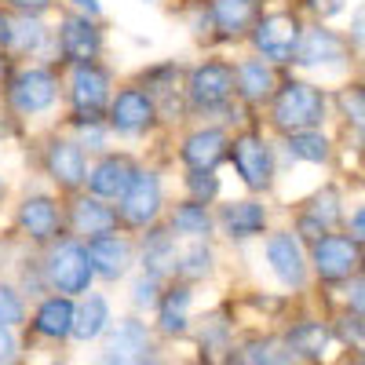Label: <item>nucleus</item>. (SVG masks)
Returning a JSON list of instances; mask_svg holds the SVG:
<instances>
[{
    "label": "nucleus",
    "instance_id": "1",
    "mask_svg": "<svg viewBox=\"0 0 365 365\" xmlns=\"http://www.w3.org/2000/svg\"><path fill=\"white\" fill-rule=\"evenodd\" d=\"M329 110L325 91L311 81H289L285 88H278L274 96V125L282 132H307V128H322Z\"/></svg>",
    "mask_w": 365,
    "mask_h": 365
},
{
    "label": "nucleus",
    "instance_id": "2",
    "mask_svg": "<svg viewBox=\"0 0 365 365\" xmlns=\"http://www.w3.org/2000/svg\"><path fill=\"white\" fill-rule=\"evenodd\" d=\"M361 259H365V249L358 245V241L351 234H325L318 237L314 245H311V263L318 270V278L322 282H351L361 274Z\"/></svg>",
    "mask_w": 365,
    "mask_h": 365
},
{
    "label": "nucleus",
    "instance_id": "3",
    "mask_svg": "<svg viewBox=\"0 0 365 365\" xmlns=\"http://www.w3.org/2000/svg\"><path fill=\"white\" fill-rule=\"evenodd\" d=\"M351 48H354L351 37H340L329 26H311V29H303L299 51L292 63L303 70H314V73H340L351 58Z\"/></svg>",
    "mask_w": 365,
    "mask_h": 365
},
{
    "label": "nucleus",
    "instance_id": "4",
    "mask_svg": "<svg viewBox=\"0 0 365 365\" xmlns=\"http://www.w3.org/2000/svg\"><path fill=\"white\" fill-rule=\"evenodd\" d=\"M44 274H48V285L58 289V292H88L96 267H91L88 249H81L77 241H63V245L51 249Z\"/></svg>",
    "mask_w": 365,
    "mask_h": 365
},
{
    "label": "nucleus",
    "instance_id": "5",
    "mask_svg": "<svg viewBox=\"0 0 365 365\" xmlns=\"http://www.w3.org/2000/svg\"><path fill=\"white\" fill-rule=\"evenodd\" d=\"M154 361V347H150V332L143 322H120L96 365H150Z\"/></svg>",
    "mask_w": 365,
    "mask_h": 365
},
{
    "label": "nucleus",
    "instance_id": "6",
    "mask_svg": "<svg viewBox=\"0 0 365 365\" xmlns=\"http://www.w3.org/2000/svg\"><path fill=\"white\" fill-rule=\"evenodd\" d=\"M299 37L303 26L292 15H267L256 26V48L267 63H292L299 51Z\"/></svg>",
    "mask_w": 365,
    "mask_h": 365
},
{
    "label": "nucleus",
    "instance_id": "7",
    "mask_svg": "<svg viewBox=\"0 0 365 365\" xmlns=\"http://www.w3.org/2000/svg\"><path fill=\"white\" fill-rule=\"evenodd\" d=\"M267 263L274 270V278H278L282 285H289V289H299L303 282H307V256H303L299 237L289 234V230L270 234V241H267Z\"/></svg>",
    "mask_w": 365,
    "mask_h": 365
},
{
    "label": "nucleus",
    "instance_id": "8",
    "mask_svg": "<svg viewBox=\"0 0 365 365\" xmlns=\"http://www.w3.org/2000/svg\"><path fill=\"white\" fill-rule=\"evenodd\" d=\"M158 212H161V182L154 172H139L128 194L120 197V220L128 227H146L158 220Z\"/></svg>",
    "mask_w": 365,
    "mask_h": 365
},
{
    "label": "nucleus",
    "instance_id": "9",
    "mask_svg": "<svg viewBox=\"0 0 365 365\" xmlns=\"http://www.w3.org/2000/svg\"><path fill=\"white\" fill-rule=\"evenodd\" d=\"M234 70L227 63H205L190 73V103L201 110H216L230 99L234 91Z\"/></svg>",
    "mask_w": 365,
    "mask_h": 365
},
{
    "label": "nucleus",
    "instance_id": "10",
    "mask_svg": "<svg viewBox=\"0 0 365 365\" xmlns=\"http://www.w3.org/2000/svg\"><path fill=\"white\" fill-rule=\"evenodd\" d=\"M340 223H344V197H340L336 187H325V190L314 194V201L307 205V212L299 216V234L314 245L318 237L332 234Z\"/></svg>",
    "mask_w": 365,
    "mask_h": 365
},
{
    "label": "nucleus",
    "instance_id": "11",
    "mask_svg": "<svg viewBox=\"0 0 365 365\" xmlns=\"http://www.w3.org/2000/svg\"><path fill=\"white\" fill-rule=\"evenodd\" d=\"M234 168H237L241 179H245V187H252V190L270 187V175H274L270 146L263 139H256V135L234 139Z\"/></svg>",
    "mask_w": 365,
    "mask_h": 365
},
{
    "label": "nucleus",
    "instance_id": "12",
    "mask_svg": "<svg viewBox=\"0 0 365 365\" xmlns=\"http://www.w3.org/2000/svg\"><path fill=\"white\" fill-rule=\"evenodd\" d=\"M106 99H110V77H106V70L91 66V63H81L77 73H73V110L84 120H99Z\"/></svg>",
    "mask_w": 365,
    "mask_h": 365
},
{
    "label": "nucleus",
    "instance_id": "13",
    "mask_svg": "<svg viewBox=\"0 0 365 365\" xmlns=\"http://www.w3.org/2000/svg\"><path fill=\"white\" fill-rule=\"evenodd\" d=\"M150 120H154V99L139 88H125L110 103V125L120 135H139L143 128H150Z\"/></svg>",
    "mask_w": 365,
    "mask_h": 365
},
{
    "label": "nucleus",
    "instance_id": "14",
    "mask_svg": "<svg viewBox=\"0 0 365 365\" xmlns=\"http://www.w3.org/2000/svg\"><path fill=\"white\" fill-rule=\"evenodd\" d=\"M55 103V77L48 70H26L11 84V106L19 113H41Z\"/></svg>",
    "mask_w": 365,
    "mask_h": 365
},
{
    "label": "nucleus",
    "instance_id": "15",
    "mask_svg": "<svg viewBox=\"0 0 365 365\" xmlns=\"http://www.w3.org/2000/svg\"><path fill=\"white\" fill-rule=\"evenodd\" d=\"M99 29L88 22V15H66L63 19V29H58V48L70 63H91L99 55Z\"/></svg>",
    "mask_w": 365,
    "mask_h": 365
},
{
    "label": "nucleus",
    "instance_id": "16",
    "mask_svg": "<svg viewBox=\"0 0 365 365\" xmlns=\"http://www.w3.org/2000/svg\"><path fill=\"white\" fill-rule=\"evenodd\" d=\"M88 256H91V267H96V274H103V278H120V274L128 270L132 263V245L125 237H113V234H103V237H91L88 245Z\"/></svg>",
    "mask_w": 365,
    "mask_h": 365
},
{
    "label": "nucleus",
    "instance_id": "17",
    "mask_svg": "<svg viewBox=\"0 0 365 365\" xmlns=\"http://www.w3.org/2000/svg\"><path fill=\"white\" fill-rule=\"evenodd\" d=\"M135 168H132V161L128 158H106L96 172L88 175V182H91V190H96V197H125L128 194V187L135 182Z\"/></svg>",
    "mask_w": 365,
    "mask_h": 365
},
{
    "label": "nucleus",
    "instance_id": "18",
    "mask_svg": "<svg viewBox=\"0 0 365 365\" xmlns=\"http://www.w3.org/2000/svg\"><path fill=\"white\" fill-rule=\"evenodd\" d=\"M48 172L55 175L58 187H81V182L88 179L84 175V154L77 143H51L48 150Z\"/></svg>",
    "mask_w": 365,
    "mask_h": 365
},
{
    "label": "nucleus",
    "instance_id": "19",
    "mask_svg": "<svg viewBox=\"0 0 365 365\" xmlns=\"http://www.w3.org/2000/svg\"><path fill=\"white\" fill-rule=\"evenodd\" d=\"M73 322H77L73 303H70L66 296H51V299H44V303H41L34 329L41 332V336L58 340V336H70V332H73Z\"/></svg>",
    "mask_w": 365,
    "mask_h": 365
},
{
    "label": "nucleus",
    "instance_id": "20",
    "mask_svg": "<svg viewBox=\"0 0 365 365\" xmlns=\"http://www.w3.org/2000/svg\"><path fill=\"white\" fill-rule=\"evenodd\" d=\"M19 223L34 241H48L58 230V208L48 197H26L22 212H19Z\"/></svg>",
    "mask_w": 365,
    "mask_h": 365
},
{
    "label": "nucleus",
    "instance_id": "21",
    "mask_svg": "<svg viewBox=\"0 0 365 365\" xmlns=\"http://www.w3.org/2000/svg\"><path fill=\"white\" fill-rule=\"evenodd\" d=\"M252 19H256V0H212V22L227 37L245 34Z\"/></svg>",
    "mask_w": 365,
    "mask_h": 365
},
{
    "label": "nucleus",
    "instance_id": "22",
    "mask_svg": "<svg viewBox=\"0 0 365 365\" xmlns=\"http://www.w3.org/2000/svg\"><path fill=\"white\" fill-rule=\"evenodd\" d=\"M234 77H237V91L249 103H259V99L274 96V70H270L267 58H249V63H241Z\"/></svg>",
    "mask_w": 365,
    "mask_h": 365
},
{
    "label": "nucleus",
    "instance_id": "23",
    "mask_svg": "<svg viewBox=\"0 0 365 365\" xmlns=\"http://www.w3.org/2000/svg\"><path fill=\"white\" fill-rule=\"evenodd\" d=\"M223 146H227V135L216 132V128L194 132L187 143H182V161H187L190 168H212L223 158Z\"/></svg>",
    "mask_w": 365,
    "mask_h": 365
},
{
    "label": "nucleus",
    "instance_id": "24",
    "mask_svg": "<svg viewBox=\"0 0 365 365\" xmlns=\"http://www.w3.org/2000/svg\"><path fill=\"white\" fill-rule=\"evenodd\" d=\"M223 227L230 237H252L267 227V212L263 205L256 201H237V205H227L223 208Z\"/></svg>",
    "mask_w": 365,
    "mask_h": 365
},
{
    "label": "nucleus",
    "instance_id": "25",
    "mask_svg": "<svg viewBox=\"0 0 365 365\" xmlns=\"http://www.w3.org/2000/svg\"><path fill=\"white\" fill-rule=\"evenodd\" d=\"M113 223H117V212L106 208V205H99V201H88L84 197V201L73 205V227L84 237H103V234L113 230Z\"/></svg>",
    "mask_w": 365,
    "mask_h": 365
},
{
    "label": "nucleus",
    "instance_id": "26",
    "mask_svg": "<svg viewBox=\"0 0 365 365\" xmlns=\"http://www.w3.org/2000/svg\"><path fill=\"white\" fill-rule=\"evenodd\" d=\"M289 154L303 165H325L332 158V143L322 128H307V132H292L289 135Z\"/></svg>",
    "mask_w": 365,
    "mask_h": 365
},
{
    "label": "nucleus",
    "instance_id": "27",
    "mask_svg": "<svg viewBox=\"0 0 365 365\" xmlns=\"http://www.w3.org/2000/svg\"><path fill=\"white\" fill-rule=\"evenodd\" d=\"M175 241L168 230H154L146 234V249H143V267L154 274V278H161L165 270H175Z\"/></svg>",
    "mask_w": 365,
    "mask_h": 365
},
{
    "label": "nucleus",
    "instance_id": "28",
    "mask_svg": "<svg viewBox=\"0 0 365 365\" xmlns=\"http://www.w3.org/2000/svg\"><path fill=\"white\" fill-rule=\"evenodd\" d=\"M289 347L292 354H303V358H322L329 347V329L322 322H299L289 332Z\"/></svg>",
    "mask_w": 365,
    "mask_h": 365
},
{
    "label": "nucleus",
    "instance_id": "29",
    "mask_svg": "<svg viewBox=\"0 0 365 365\" xmlns=\"http://www.w3.org/2000/svg\"><path fill=\"white\" fill-rule=\"evenodd\" d=\"M106 322H110V307H106V299H103V296H88V299H84V307L77 311L73 336H77V340H96L99 332L106 329Z\"/></svg>",
    "mask_w": 365,
    "mask_h": 365
},
{
    "label": "nucleus",
    "instance_id": "30",
    "mask_svg": "<svg viewBox=\"0 0 365 365\" xmlns=\"http://www.w3.org/2000/svg\"><path fill=\"white\" fill-rule=\"evenodd\" d=\"M336 110L347 125L365 139V84H344L336 91Z\"/></svg>",
    "mask_w": 365,
    "mask_h": 365
},
{
    "label": "nucleus",
    "instance_id": "31",
    "mask_svg": "<svg viewBox=\"0 0 365 365\" xmlns=\"http://www.w3.org/2000/svg\"><path fill=\"white\" fill-rule=\"evenodd\" d=\"M172 230L175 234H187V237H205L212 230V220L201 201H190V205H179L175 216H172Z\"/></svg>",
    "mask_w": 365,
    "mask_h": 365
},
{
    "label": "nucleus",
    "instance_id": "32",
    "mask_svg": "<svg viewBox=\"0 0 365 365\" xmlns=\"http://www.w3.org/2000/svg\"><path fill=\"white\" fill-rule=\"evenodd\" d=\"M187 307H190V289L187 285L172 289L161 303V329L165 332H182L187 329Z\"/></svg>",
    "mask_w": 365,
    "mask_h": 365
},
{
    "label": "nucleus",
    "instance_id": "33",
    "mask_svg": "<svg viewBox=\"0 0 365 365\" xmlns=\"http://www.w3.org/2000/svg\"><path fill=\"white\" fill-rule=\"evenodd\" d=\"M208 267H212V252L201 245H190L187 252L179 256V263H175V270L182 274V278H201V274H208Z\"/></svg>",
    "mask_w": 365,
    "mask_h": 365
},
{
    "label": "nucleus",
    "instance_id": "34",
    "mask_svg": "<svg viewBox=\"0 0 365 365\" xmlns=\"http://www.w3.org/2000/svg\"><path fill=\"white\" fill-rule=\"evenodd\" d=\"M41 44H44V26H41L37 19L15 22V41H11V48H19V51H37Z\"/></svg>",
    "mask_w": 365,
    "mask_h": 365
},
{
    "label": "nucleus",
    "instance_id": "35",
    "mask_svg": "<svg viewBox=\"0 0 365 365\" xmlns=\"http://www.w3.org/2000/svg\"><path fill=\"white\" fill-rule=\"evenodd\" d=\"M187 187H190V194H194V201H212L220 194V179L212 175V168H194L190 175H187Z\"/></svg>",
    "mask_w": 365,
    "mask_h": 365
},
{
    "label": "nucleus",
    "instance_id": "36",
    "mask_svg": "<svg viewBox=\"0 0 365 365\" xmlns=\"http://www.w3.org/2000/svg\"><path fill=\"white\" fill-rule=\"evenodd\" d=\"M336 336L354 347V351H365V318L361 314H344L340 325H336Z\"/></svg>",
    "mask_w": 365,
    "mask_h": 365
},
{
    "label": "nucleus",
    "instance_id": "37",
    "mask_svg": "<svg viewBox=\"0 0 365 365\" xmlns=\"http://www.w3.org/2000/svg\"><path fill=\"white\" fill-rule=\"evenodd\" d=\"M19 322H22V299L8 285H0V325H19Z\"/></svg>",
    "mask_w": 365,
    "mask_h": 365
},
{
    "label": "nucleus",
    "instance_id": "38",
    "mask_svg": "<svg viewBox=\"0 0 365 365\" xmlns=\"http://www.w3.org/2000/svg\"><path fill=\"white\" fill-rule=\"evenodd\" d=\"M347 311L365 318V274H358V278L347 282Z\"/></svg>",
    "mask_w": 365,
    "mask_h": 365
},
{
    "label": "nucleus",
    "instance_id": "39",
    "mask_svg": "<svg viewBox=\"0 0 365 365\" xmlns=\"http://www.w3.org/2000/svg\"><path fill=\"white\" fill-rule=\"evenodd\" d=\"M132 292H135L132 299L139 303V307H154V303H158V278H154V274H146V278L135 282Z\"/></svg>",
    "mask_w": 365,
    "mask_h": 365
},
{
    "label": "nucleus",
    "instance_id": "40",
    "mask_svg": "<svg viewBox=\"0 0 365 365\" xmlns=\"http://www.w3.org/2000/svg\"><path fill=\"white\" fill-rule=\"evenodd\" d=\"M347 37H351V44H354L358 51H365V0H361V4L354 8V15H351Z\"/></svg>",
    "mask_w": 365,
    "mask_h": 365
},
{
    "label": "nucleus",
    "instance_id": "41",
    "mask_svg": "<svg viewBox=\"0 0 365 365\" xmlns=\"http://www.w3.org/2000/svg\"><path fill=\"white\" fill-rule=\"evenodd\" d=\"M347 234L358 241V245L365 249V205H358L351 216H347Z\"/></svg>",
    "mask_w": 365,
    "mask_h": 365
},
{
    "label": "nucleus",
    "instance_id": "42",
    "mask_svg": "<svg viewBox=\"0 0 365 365\" xmlns=\"http://www.w3.org/2000/svg\"><path fill=\"white\" fill-rule=\"evenodd\" d=\"M15 354H19V344L8 332V325H0V365H15Z\"/></svg>",
    "mask_w": 365,
    "mask_h": 365
},
{
    "label": "nucleus",
    "instance_id": "43",
    "mask_svg": "<svg viewBox=\"0 0 365 365\" xmlns=\"http://www.w3.org/2000/svg\"><path fill=\"white\" fill-rule=\"evenodd\" d=\"M307 4L322 15V19H332V15H340L347 8V0H307Z\"/></svg>",
    "mask_w": 365,
    "mask_h": 365
},
{
    "label": "nucleus",
    "instance_id": "44",
    "mask_svg": "<svg viewBox=\"0 0 365 365\" xmlns=\"http://www.w3.org/2000/svg\"><path fill=\"white\" fill-rule=\"evenodd\" d=\"M11 41H15V22L8 15H0V44L11 48Z\"/></svg>",
    "mask_w": 365,
    "mask_h": 365
},
{
    "label": "nucleus",
    "instance_id": "45",
    "mask_svg": "<svg viewBox=\"0 0 365 365\" xmlns=\"http://www.w3.org/2000/svg\"><path fill=\"white\" fill-rule=\"evenodd\" d=\"M11 4H15V8H22V11H44V8L51 4V0H11Z\"/></svg>",
    "mask_w": 365,
    "mask_h": 365
},
{
    "label": "nucleus",
    "instance_id": "46",
    "mask_svg": "<svg viewBox=\"0 0 365 365\" xmlns=\"http://www.w3.org/2000/svg\"><path fill=\"white\" fill-rule=\"evenodd\" d=\"M73 4L84 11V15H99L103 8H99V0H73Z\"/></svg>",
    "mask_w": 365,
    "mask_h": 365
},
{
    "label": "nucleus",
    "instance_id": "47",
    "mask_svg": "<svg viewBox=\"0 0 365 365\" xmlns=\"http://www.w3.org/2000/svg\"><path fill=\"white\" fill-rule=\"evenodd\" d=\"M361 274H365V259H361Z\"/></svg>",
    "mask_w": 365,
    "mask_h": 365
},
{
    "label": "nucleus",
    "instance_id": "48",
    "mask_svg": "<svg viewBox=\"0 0 365 365\" xmlns=\"http://www.w3.org/2000/svg\"><path fill=\"white\" fill-rule=\"evenodd\" d=\"M0 190H4V182H0Z\"/></svg>",
    "mask_w": 365,
    "mask_h": 365
}]
</instances>
